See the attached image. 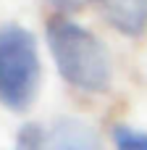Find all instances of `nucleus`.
<instances>
[{
	"instance_id": "f257e3e1",
	"label": "nucleus",
	"mask_w": 147,
	"mask_h": 150,
	"mask_svg": "<svg viewBox=\"0 0 147 150\" xmlns=\"http://www.w3.org/2000/svg\"><path fill=\"white\" fill-rule=\"evenodd\" d=\"M47 47L58 74L87 92H105L110 87V58L105 45L84 26L66 16L47 21Z\"/></svg>"
},
{
	"instance_id": "f03ea898",
	"label": "nucleus",
	"mask_w": 147,
	"mask_h": 150,
	"mask_svg": "<svg viewBox=\"0 0 147 150\" xmlns=\"http://www.w3.org/2000/svg\"><path fill=\"white\" fill-rule=\"evenodd\" d=\"M42 82L37 40L18 24L0 26V103L13 113L34 105Z\"/></svg>"
},
{
	"instance_id": "7ed1b4c3",
	"label": "nucleus",
	"mask_w": 147,
	"mask_h": 150,
	"mask_svg": "<svg viewBox=\"0 0 147 150\" xmlns=\"http://www.w3.org/2000/svg\"><path fill=\"white\" fill-rule=\"evenodd\" d=\"M103 18L126 37H139L147 29V0H95Z\"/></svg>"
},
{
	"instance_id": "20e7f679",
	"label": "nucleus",
	"mask_w": 147,
	"mask_h": 150,
	"mask_svg": "<svg viewBox=\"0 0 147 150\" xmlns=\"http://www.w3.org/2000/svg\"><path fill=\"white\" fill-rule=\"evenodd\" d=\"M47 150H103V142L95 127H89L82 119L66 116L55 121L47 140Z\"/></svg>"
},
{
	"instance_id": "39448f33",
	"label": "nucleus",
	"mask_w": 147,
	"mask_h": 150,
	"mask_svg": "<svg viewBox=\"0 0 147 150\" xmlns=\"http://www.w3.org/2000/svg\"><path fill=\"white\" fill-rule=\"evenodd\" d=\"M16 150H45V132L39 124H24L16 137Z\"/></svg>"
},
{
	"instance_id": "423d86ee",
	"label": "nucleus",
	"mask_w": 147,
	"mask_h": 150,
	"mask_svg": "<svg viewBox=\"0 0 147 150\" xmlns=\"http://www.w3.org/2000/svg\"><path fill=\"white\" fill-rule=\"evenodd\" d=\"M113 140H116L118 150H147V134L137 132V129H129V127H116Z\"/></svg>"
},
{
	"instance_id": "0eeeda50",
	"label": "nucleus",
	"mask_w": 147,
	"mask_h": 150,
	"mask_svg": "<svg viewBox=\"0 0 147 150\" xmlns=\"http://www.w3.org/2000/svg\"><path fill=\"white\" fill-rule=\"evenodd\" d=\"M47 3L55 5L58 11H63V13H74V11H79V8H84L87 0H47Z\"/></svg>"
}]
</instances>
